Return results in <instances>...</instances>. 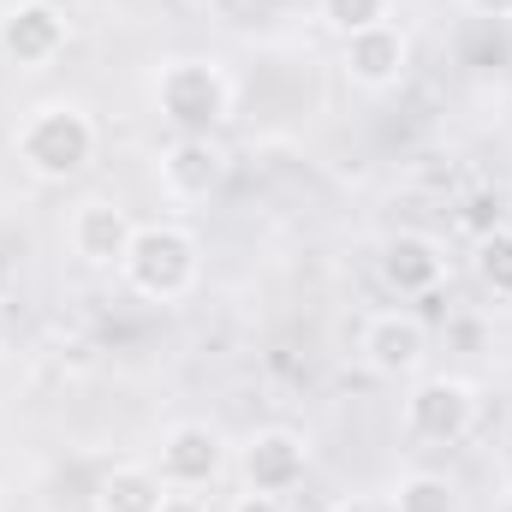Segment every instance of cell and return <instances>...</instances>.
Wrapping results in <instances>:
<instances>
[{
	"label": "cell",
	"mask_w": 512,
	"mask_h": 512,
	"mask_svg": "<svg viewBox=\"0 0 512 512\" xmlns=\"http://www.w3.org/2000/svg\"><path fill=\"white\" fill-rule=\"evenodd\" d=\"M376 268H382L387 292H399V298H423V292H435L441 280H447V251L429 239V233H393L376 256Z\"/></svg>",
	"instance_id": "7c38bea8"
},
{
	"label": "cell",
	"mask_w": 512,
	"mask_h": 512,
	"mask_svg": "<svg viewBox=\"0 0 512 512\" xmlns=\"http://www.w3.org/2000/svg\"><path fill=\"white\" fill-rule=\"evenodd\" d=\"M161 483L167 489H209L221 471H227V441H221V429L215 423H197V417H185V423H173L167 435H161Z\"/></svg>",
	"instance_id": "ba28073f"
},
{
	"label": "cell",
	"mask_w": 512,
	"mask_h": 512,
	"mask_svg": "<svg viewBox=\"0 0 512 512\" xmlns=\"http://www.w3.org/2000/svg\"><path fill=\"white\" fill-rule=\"evenodd\" d=\"M471 268H477V280H483L495 298H512V227L489 233V239H477Z\"/></svg>",
	"instance_id": "9a60e30c"
},
{
	"label": "cell",
	"mask_w": 512,
	"mask_h": 512,
	"mask_svg": "<svg viewBox=\"0 0 512 512\" xmlns=\"http://www.w3.org/2000/svg\"><path fill=\"white\" fill-rule=\"evenodd\" d=\"M155 179H161V197L173 203H209L227 179V149L215 137H173L155 161Z\"/></svg>",
	"instance_id": "30bf717a"
},
{
	"label": "cell",
	"mask_w": 512,
	"mask_h": 512,
	"mask_svg": "<svg viewBox=\"0 0 512 512\" xmlns=\"http://www.w3.org/2000/svg\"><path fill=\"white\" fill-rule=\"evenodd\" d=\"M340 66H346V78H352L358 90H370V96L399 90L405 72H411V36H405V24L382 18V24L346 36V42H340Z\"/></svg>",
	"instance_id": "8992f818"
},
{
	"label": "cell",
	"mask_w": 512,
	"mask_h": 512,
	"mask_svg": "<svg viewBox=\"0 0 512 512\" xmlns=\"http://www.w3.org/2000/svg\"><path fill=\"white\" fill-rule=\"evenodd\" d=\"M161 512H215V507H209V501H197V489H167Z\"/></svg>",
	"instance_id": "ac0fdd59"
},
{
	"label": "cell",
	"mask_w": 512,
	"mask_h": 512,
	"mask_svg": "<svg viewBox=\"0 0 512 512\" xmlns=\"http://www.w3.org/2000/svg\"><path fill=\"white\" fill-rule=\"evenodd\" d=\"M459 227L471 233V239H489V233H501L507 227V203H501V191H471L465 203H459Z\"/></svg>",
	"instance_id": "e0dca14e"
},
{
	"label": "cell",
	"mask_w": 512,
	"mask_h": 512,
	"mask_svg": "<svg viewBox=\"0 0 512 512\" xmlns=\"http://www.w3.org/2000/svg\"><path fill=\"white\" fill-rule=\"evenodd\" d=\"M477 387L465 376H417L405 393V435L423 447H459L477 429Z\"/></svg>",
	"instance_id": "277c9868"
},
{
	"label": "cell",
	"mask_w": 512,
	"mask_h": 512,
	"mask_svg": "<svg viewBox=\"0 0 512 512\" xmlns=\"http://www.w3.org/2000/svg\"><path fill=\"white\" fill-rule=\"evenodd\" d=\"M477 18H512V0H465Z\"/></svg>",
	"instance_id": "44dd1931"
},
{
	"label": "cell",
	"mask_w": 512,
	"mask_h": 512,
	"mask_svg": "<svg viewBox=\"0 0 512 512\" xmlns=\"http://www.w3.org/2000/svg\"><path fill=\"white\" fill-rule=\"evenodd\" d=\"M120 274H126V286L137 298H149V304H179V298L197 286V274H203V245H197V233L179 227V221H149V227L131 233V251H126V262H120Z\"/></svg>",
	"instance_id": "7a4b0ae2"
},
{
	"label": "cell",
	"mask_w": 512,
	"mask_h": 512,
	"mask_svg": "<svg viewBox=\"0 0 512 512\" xmlns=\"http://www.w3.org/2000/svg\"><path fill=\"white\" fill-rule=\"evenodd\" d=\"M66 12L54 0H18L6 18H0V54L18 66V72H42L60 60L66 48Z\"/></svg>",
	"instance_id": "9c48e42d"
},
{
	"label": "cell",
	"mask_w": 512,
	"mask_h": 512,
	"mask_svg": "<svg viewBox=\"0 0 512 512\" xmlns=\"http://www.w3.org/2000/svg\"><path fill=\"white\" fill-rule=\"evenodd\" d=\"M167 483L155 465H114L96 483V512H161Z\"/></svg>",
	"instance_id": "4fadbf2b"
},
{
	"label": "cell",
	"mask_w": 512,
	"mask_h": 512,
	"mask_svg": "<svg viewBox=\"0 0 512 512\" xmlns=\"http://www.w3.org/2000/svg\"><path fill=\"white\" fill-rule=\"evenodd\" d=\"M358 358L370 364V376L382 382H417L429 364V328L411 310H376L358 334Z\"/></svg>",
	"instance_id": "5b68a950"
},
{
	"label": "cell",
	"mask_w": 512,
	"mask_h": 512,
	"mask_svg": "<svg viewBox=\"0 0 512 512\" xmlns=\"http://www.w3.org/2000/svg\"><path fill=\"white\" fill-rule=\"evenodd\" d=\"M322 18H328V30L346 42V36L382 24V18H393V12H387V0H322Z\"/></svg>",
	"instance_id": "2e32d148"
},
{
	"label": "cell",
	"mask_w": 512,
	"mask_h": 512,
	"mask_svg": "<svg viewBox=\"0 0 512 512\" xmlns=\"http://www.w3.org/2000/svg\"><path fill=\"white\" fill-rule=\"evenodd\" d=\"M304 471H310V441L298 429H280V423L256 429L239 453V477L251 495H292L304 483Z\"/></svg>",
	"instance_id": "52a82bcc"
},
{
	"label": "cell",
	"mask_w": 512,
	"mask_h": 512,
	"mask_svg": "<svg viewBox=\"0 0 512 512\" xmlns=\"http://www.w3.org/2000/svg\"><path fill=\"white\" fill-rule=\"evenodd\" d=\"M393 512H459V489L441 471H405L393 483Z\"/></svg>",
	"instance_id": "5bb4252c"
},
{
	"label": "cell",
	"mask_w": 512,
	"mask_h": 512,
	"mask_svg": "<svg viewBox=\"0 0 512 512\" xmlns=\"http://www.w3.org/2000/svg\"><path fill=\"white\" fill-rule=\"evenodd\" d=\"M131 215L120 203H108V197H90V203H78L72 209V221H66V239H72V256H84L90 268H120L131 251Z\"/></svg>",
	"instance_id": "8fae6325"
},
{
	"label": "cell",
	"mask_w": 512,
	"mask_h": 512,
	"mask_svg": "<svg viewBox=\"0 0 512 512\" xmlns=\"http://www.w3.org/2000/svg\"><path fill=\"white\" fill-rule=\"evenodd\" d=\"M233 512H286V507H280V495H251V489H245V495L233 501Z\"/></svg>",
	"instance_id": "d6986e66"
},
{
	"label": "cell",
	"mask_w": 512,
	"mask_h": 512,
	"mask_svg": "<svg viewBox=\"0 0 512 512\" xmlns=\"http://www.w3.org/2000/svg\"><path fill=\"white\" fill-rule=\"evenodd\" d=\"M18 161L42 185H66L96 161V120L78 102H42L18 126Z\"/></svg>",
	"instance_id": "6da1fadb"
},
{
	"label": "cell",
	"mask_w": 512,
	"mask_h": 512,
	"mask_svg": "<svg viewBox=\"0 0 512 512\" xmlns=\"http://www.w3.org/2000/svg\"><path fill=\"white\" fill-rule=\"evenodd\" d=\"M12 286H18V262H12V251L0 245V304L12 298Z\"/></svg>",
	"instance_id": "ffe728a7"
},
{
	"label": "cell",
	"mask_w": 512,
	"mask_h": 512,
	"mask_svg": "<svg viewBox=\"0 0 512 512\" xmlns=\"http://www.w3.org/2000/svg\"><path fill=\"white\" fill-rule=\"evenodd\" d=\"M155 108L173 126V137H215L233 114V78L221 72V60L203 54L167 60L155 72Z\"/></svg>",
	"instance_id": "3957f363"
}]
</instances>
